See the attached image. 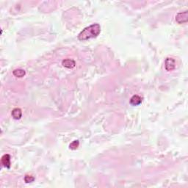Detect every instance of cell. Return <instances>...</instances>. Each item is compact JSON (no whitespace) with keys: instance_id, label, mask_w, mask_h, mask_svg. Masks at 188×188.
<instances>
[{"instance_id":"cell-1","label":"cell","mask_w":188,"mask_h":188,"mask_svg":"<svg viewBox=\"0 0 188 188\" xmlns=\"http://www.w3.org/2000/svg\"><path fill=\"white\" fill-rule=\"evenodd\" d=\"M101 32V27L98 24H93L85 27L78 36L79 40H87L88 39L96 38Z\"/></svg>"},{"instance_id":"cell-2","label":"cell","mask_w":188,"mask_h":188,"mask_svg":"<svg viewBox=\"0 0 188 188\" xmlns=\"http://www.w3.org/2000/svg\"><path fill=\"white\" fill-rule=\"evenodd\" d=\"M176 21L178 24H185L188 21V11L185 10L184 12L178 13L176 16Z\"/></svg>"},{"instance_id":"cell-3","label":"cell","mask_w":188,"mask_h":188,"mask_svg":"<svg viewBox=\"0 0 188 188\" xmlns=\"http://www.w3.org/2000/svg\"><path fill=\"white\" fill-rule=\"evenodd\" d=\"M165 69L167 71H173L176 68V60L172 57H167L165 59Z\"/></svg>"},{"instance_id":"cell-4","label":"cell","mask_w":188,"mask_h":188,"mask_svg":"<svg viewBox=\"0 0 188 188\" xmlns=\"http://www.w3.org/2000/svg\"><path fill=\"white\" fill-rule=\"evenodd\" d=\"M62 65L67 68H73L75 67L76 63L72 59H65L62 62Z\"/></svg>"},{"instance_id":"cell-5","label":"cell","mask_w":188,"mask_h":188,"mask_svg":"<svg viewBox=\"0 0 188 188\" xmlns=\"http://www.w3.org/2000/svg\"><path fill=\"white\" fill-rule=\"evenodd\" d=\"M2 164L7 168L10 167V155H5L2 157Z\"/></svg>"},{"instance_id":"cell-6","label":"cell","mask_w":188,"mask_h":188,"mask_svg":"<svg viewBox=\"0 0 188 188\" xmlns=\"http://www.w3.org/2000/svg\"><path fill=\"white\" fill-rule=\"evenodd\" d=\"M11 116H13L15 120H19L22 116V112L20 108H15L12 110Z\"/></svg>"},{"instance_id":"cell-7","label":"cell","mask_w":188,"mask_h":188,"mask_svg":"<svg viewBox=\"0 0 188 188\" xmlns=\"http://www.w3.org/2000/svg\"><path fill=\"white\" fill-rule=\"evenodd\" d=\"M142 103V98L137 95H134L130 98V104L133 106H137Z\"/></svg>"},{"instance_id":"cell-8","label":"cell","mask_w":188,"mask_h":188,"mask_svg":"<svg viewBox=\"0 0 188 188\" xmlns=\"http://www.w3.org/2000/svg\"><path fill=\"white\" fill-rule=\"evenodd\" d=\"M13 74L16 77L21 78L25 76L26 72H25V71L23 69H16L13 71Z\"/></svg>"},{"instance_id":"cell-9","label":"cell","mask_w":188,"mask_h":188,"mask_svg":"<svg viewBox=\"0 0 188 188\" xmlns=\"http://www.w3.org/2000/svg\"><path fill=\"white\" fill-rule=\"evenodd\" d=\"M79 140H74V141H73L72 143L69 145V148L72 150H75L79 147Z\"/></svg>"},{"instance_id":"cell-10","label":"cell","mask_w":188,"mask_h":188,"mask_svg":"<svg viewBox=\"0 0 188 188\" xmlns=\"http://www.w3.org/2000/svg\"><path fill=\"white\" fill-rule=\"evenodd\" d=\"M24 181H25L26 183H30V182H32L35 181V177L32 176L26 175L25 177H24Z\"/></svg>"}]
</instances>
